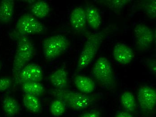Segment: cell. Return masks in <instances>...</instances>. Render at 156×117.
Wrapping results in <instances>:
<instances>
[{
    "label": "cell",
    "instance_id": "cell-9",
    "mask_svg": "<svg viewBox=\"0 0 156 117\" xmlns=\"http://www.w3.org/2000/svg\"><path fill=\"white\" fill-rule=\"evenodd\" d=\"M43 78V72L41 66L35 64H28L22 69L19 74V83L28 82H41Z\"/></svg>",
    "mask_w": 156,
    "mask_h": 117
},
{
    "label": "cell",
    "instance_id": "cell-2",
    "mask_svg": "<svg viewBox=\"0 0 156 117\" xmlns=\"http://www.w3.org/2000/svg\"><path fill=\"white\" fill-rule=\"evenodd\" d=\"M109 31L110 27H108L101 32L87 34L86 43L78 60L77 71H81L94 60L102 43Z\"/></svg>",
    "mask_w": 156,
    "mask_h": 117
},
{
    "label": "cell",
    "instance_id": "cell-1",
    "mask_svg": "<svg viewBox=\"0 0 156 117\" xmlns=\"http://www.w3.org/2000/svg\"><path fill=\"white\" fill-rule=\"evenodd\" d=\"M15 34L17 40V47L12 71L14 81L18 84L19 74L34 57L35 49L34 45L28 37L20 35L17 32Z\"/></svg>",
    "mask_w": 156,
    "mask_h": 117
},
{
    "label": "cell",
    "instance_id": "cell-8",
    "mask_svg": "<svg viewBox=\"0 0 156 117\" xmlns=\"http://www.w3.org/2000/svg\"><path fill=\"white\" fill-rule=\"evenodd\" d=\"M137 101L144 111L152 112L155 109L156 105L155 90L148 86H141L138 91Z\"/></svg>",
    "mask_w": 156,
    "mask_h": 117
},
{
    "label": "cell",
    "instance_id": "cell-20",
    "mask_svg": "<svg viewBox=\"0 0 156 117\" xmlns=\"http://www.w3.org/2000/svg\"><path fill=\"white\" fill-rule=\"evenodd\" d=\"M120 101L123 108L127 112H132L136 110V104L133 92L129 91L123 92L121 96Z\"/></svg>",
    "mask_w": 156,
    "mask_h": 117
},
{
    "label": "cell",
    "instance_id": "cell-5",
    "mask_svg": "<svg viewBox=\"0 0 156 117\" xmlns=\"http://www.w3.org/2000/svg\"><path fill=\"white\" fill-rule=\"evenodd\" d=\"M70 42L65 36L56 35L46 38L43 43L44 57L51 60L61 56L70 47Z\"/></svg>",
    "mask_w": 156,
    "mask_h": 117
},
{
    "label": "cell",
    "instance_id": "cell-13",
    "mask_svg": "<svg viewBox=\"0 0 156 117\" xmlns=\"http://www.w3.org/2000/svg\"><path fill=\"white\" fill-rule=\"evenodd\" d=\"M49 80L55 89L64 90L68 85V74L64 68H60L52 73Z\"/></svg>",
    "mask_w": 156,
    "mask_h": 117
},
{
    "label": "cell",
    "instance_id": "cell-4",
    "mask_svg": "<svg viewBox=\"0 0 156 117\" xmlns=\"http://www.w3.org/2000/svg\"><path fill=\"white\" fill-rule=\"evenodd\" d=\"M91 74L98 85L102 89L111 90L115 88V80L110 61L105 57H100L95 62Z\"/></svg>",
    "mask_w": 156,
    "mask_h": 117
},
{
    "label": "cell",
    "instance_id": "cell-17",
    "mask_svg": "<svg viewBox=\"0 0 156 117\" xmlns=\"http://www.w3.org/2000/svg\"><path fill=\"white\" fill-rule=\"evenodd\" d=\"M2 108L5 113L9 117L15 116L19 114L20 111L19 103L10 96H6L4 99Z\"/></svg>",
    "mask_w": 156,
    "mask_h": 117
},
{
    "label": "cell",
    "instance_id": "cell-10",
    "mask_svg": "<svg viewBox=\"0 0 156 117\" xmlns=\"http://www.w3.org/2000/svg\"><path fill=\"white\" fill-rule=\"evenodd\" d=\"M113 56L117 63L127 65L132 62L134 59V52L131 47L124 43H118L114 46Z\"/></svg>",
    "mask_w": 156,
    "mask_h": 117
},
{
    "label": "cell",
    "instance_id": "cell-27",
    "mask_svg": "<svg viewBox=\"0 0 156 117\" xmlns=\"http://www.w3.org/2000/svg\"><path fill=\"white\" fill-rule=\"evenodd\" d=\"M115 117H134L132 114L128 112H120L118 113Z\"/></svg>",
    "mask_w": 156,
    "mask_h": 117
},
{
    "label": "cell",
    "instance_id": "cell-15",
    "mask_svg": "<svg viewBox=\"0 0 156 117\" xmlns=\"http://www.w3.org/2000/svg\"><path fill=\"white\" fill-rule=\"evenodd\" d=\"M87 23L92 29L98 30L101 24V16L98 9L90 6L86 10Z\"/></svg>",
    "mask_w": 156,
    "mask_h": 117
},
{
    "label": "cell",
    "instance_id": "cell-18",
    "mask_svg": "<svg viewBox=\"0 0 156 117\" xmlns=\"http://www.w3.org/2000/svg\"><path fill=\"white\" fill-rule=\"evenodd\" d=\"M22 85V90L24 93L27 95L39 97L43 95L45 89L41 82H24Z\"/></svg>",
    "mask_w": 156,
    "mask_h": 117
},
{
    "label": "cell",
    "instance_id": "cell-11",
    "mask_svg": "<svg viewBox=\"0 0 156 117\" xmlns=\"http://www.w3.org/2000/svg\"><path fill=\"white\" fill-rule=\"evenodd\" d=\"M70 21L73 29L77 31L83 30L87 24L86 10L81 7L74 9L70 14Z\"/></svg>",
    "mask_w": 156,
    "mask_h": 117
},
{
    "label": "cell",
    "instance_id": "cell-25",
    "mask_svg": "<svg viewBox=\"0 0 156 117\" xmlns=\"http://www.w3.org/2000/svg\"><path fill=\"white\" fill-rule=\"evenodd\" d=\"M146 64L148 66L150 71L153 74L156 75V59L154 58H150L147 59Z\"/></svg>",
    "mask_w": 156,
    "mask_h": 117
},
{
    "label": "cell",
    "instance_id": "cell-28",
    "mask_svg": "<svg viewBox=\"0 0 156 117\" xmlns=\"http://www.w3.org/2000/svg\"><path fill=\"white\" fill-rule=\"evenodd\" d=\"M1 63H0V71H1Z\"/></svg>",
    "mask_w": 156,
    "mask_h": 117
},
{
    "label": "cell",
    "instance_id": "cell-23",
    "mask_svg": "<svg viewBox=\"0 0 156 117\" xmlns=\"http://www.w3.org/2000/svg\"><path fill=\"white\" fill-rule=\"evenodd\" d=\"M66 109V106L65 104L60 100L56 99L51 102L50 107V112L54 117L62 116L65 112Z\"/></svg>",
    "mask_w": 156,
    "mask_h": 117
},
{
    "label": "cell",
    "instance_id": "cell-22",
    "mask_svg": "<svg viewBox=\"0 0 156 117\" xmlns=\"http://www.w3.org/2000/svg\"><path fill=\"white\" fill-rule=\"evenodd\" d=\"M139 5L143 10L147 16L153 20L156 18V1H143L140 2Z\"/></svg>",
    "mask_w": 156,
    "mask_h": 117
},
{
    "label": "cell",
    "instance_id": "cell-24",
    "mask_svg": "<svg viewBox=\"0 0 156 117\" xmlns=\"http://www.w3.org/2000/svg\"><path fill=\"white\" fill-rule=\"evenodd\" d=\"M12 80L8 77L0 78V92H3L10 88Z\"/></svg>",
    "mask_w": 156,
    "mask_h": 117
},
{
    "label": "cell",
    "instance_id": "cell-3",
    "mask_svg": "<svg viewBox=\"0 0 156 117\" xmlns=\"http://www.w3.org/2000/svg\"><path fill=\"white\" fill-rule=\"evenodd\" d=\"M48 93L55 98L62 101L66 107L72 110H80L86 109L96 99L94 96L65 89H51Z\"/></svg>",
    "mask_w": 156,
    "mask_h": 117
},
{
    "label": "cell",
    "instance_id": "cell-14",
    "mask_svg": "<svg viewBox=\"0 0 156 117\" xmlns=\"http://www.w3.org/2000/svg\"><path fill=\"white\" fill-rule=\"evenodd\" d=\"M15 2L3 0L0 2V22L8 23L14 17Z\"/></svg>",
    "mask_w": 156,
    "mask_h": 117
},
{
    "label": "cell",
    "instance_id": "cell-26",
    "mask_svg": "<svg viewBox=\"0 0 156 117\" xmlns=\"http://www.w3.org/2000/svg\"><path fill=\"white\" fill-rule=\"evenodd\" d=\"M80 117H101V113L98 110H94L86 112Z\"/></svg>",
    "mask_w": 156,
    "mask_h": 117
},
{
    "label": "cell",
    "instance_id": "cell-21",
    "mask_svg": "<svg viewBox=\"0 0 156 117\" xmlns=\"http://www.w3.org/2000/svg\"><path fill=\"white\" fill-rule=\"evenodd\" d=\"M98 2L114 11L115 13H119L122 9L132 1L129 0H106L100 1Z\"/></svg>",
    "mask_w": 156,
    "mask_h": 117
},
{
    "label": "cell",
    "instance_id": "cell-12",
    "mask_svg": "<svg viewBox=\"0 0 156 117\" xmlns=\"http://www.w3.org/2000/svg\"><path fill=\"white\" fill-rule=\"evenodd\" d=\"M73 82L76 88L83 94L88 95L95 90V82L92 79L87 76L76 75L73 79Z\"/></svg>",
    "mask_w": 156,
    "mask_h": 117
},
{
    "label": "cell",
    "instance_id": "cell-16",
    "mask_svg": "<svg viewBox=\"0 0 156 117\" xmlns=\"http://www.w3.org/2000/svg\"><path fill=\"white\" fill-rule=\"evenodd\" d=\"M31 15L38 19H43L47 16L50 12V6L44 1H38L34 3L30 7Z\"/></svg>",
    "mask_w": 156,
    "mask_h": 117
},
{
    "label": "cell",
    "instance_id": "cell-6",
    "mask_svg": "<svg viewBox=\"0 0 156 117\" xmlns=\"http://www.w3.org/2000/svg\"><path fill=\"white\" fill-rule=\"evenodd\" d=\"M16 32L20 35L27 36L40 34L44 31V27L37 18L30 14L23 15L16 22Z\"/></svg>",
    "mask_w": 156,
    "mask_h": 117
},
{
    "label": "cell",
    "instance_id": "cell-19",
    "mask_svg": "<svg viewBox=\"0 0 156 117\" xmlns=\"http://www.w3.org/2000/svg\"><path fill=\"white\" fill-rule=\"evenodd\" d=\"M23 104L30 112L38 113L41 111V104L38 97L25 94L23 99Z\"/></svg>",
    "mask_w": 156,
    "mask_h": 117
},
{
    "label": "cell",
    "instance_id": "cell-7",
    "mask_svg": "<svg viewBox=\"0 0 156 117\" xmlns=\"http://www.w3.org/2000/svg\"><path fill=\"white\" fill-rule=\"evenodd\" d=\"M135 46L139 51H145L154 42L155 34L152 28L143 24H138L134 29Z\"/></svg>",
    "mask_w": 156,
    "mask_h": 117
}]
</instances>
